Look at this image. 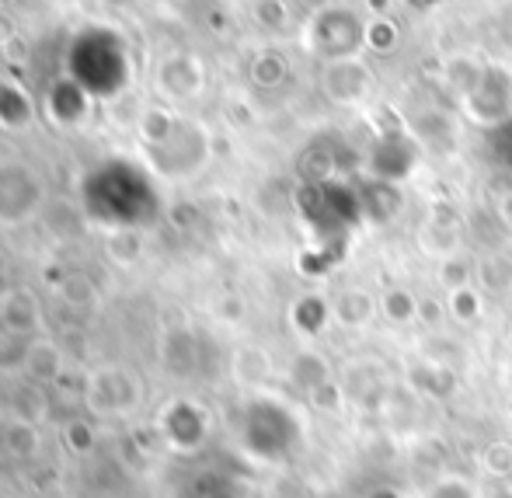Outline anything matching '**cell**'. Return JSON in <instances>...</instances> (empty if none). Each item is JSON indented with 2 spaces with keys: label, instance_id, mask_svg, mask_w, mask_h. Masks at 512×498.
<instances>
[{
  "label": "cell",
  "instance_id": "6da1fadb",
  "mask_svg": "<svg viewBox=\"0 0 512 498\" xmlns=\"http://www.w3.org/2000/svg\"><path fill=\"white\" fill-rule=\"evenodd\" d=\"M429 498H474V492H471V485L453 478V481H439V485L429 492Z\"/></svg>",
  "mask_w": 512,
  "mask_h": 498
},
{
  "label": "cell",
  "instance_id": "7a4b0ae2",
  "mask_svg": "<svg viewBox=\"0 0 512 498\" xmlns=\"http://www.w3.org/2000/svg\"><path fill=\"white\" fill-rule=\"evenodd\" d=\"M370 498H401V495H391V492H377V495H370Z\"/></svg>",
  "mask_w": 512,
  "mask_h": 498
}]
</instances>
